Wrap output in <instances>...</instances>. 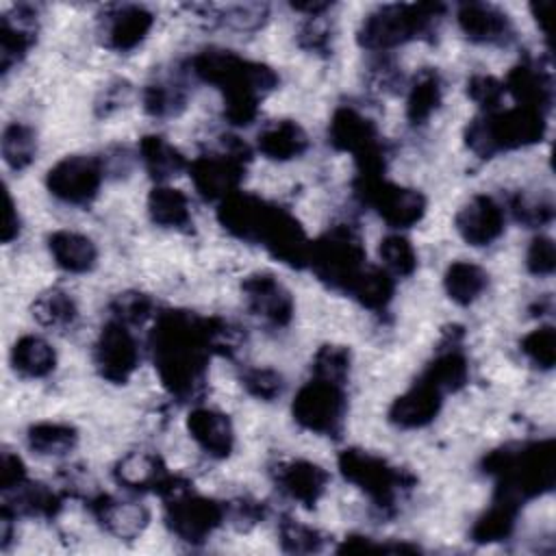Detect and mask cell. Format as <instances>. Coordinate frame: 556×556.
<instances>
[{"mask_svg": "<svg viewBox=\"0 0 556 556\" xmlns=\"http://www.w3.org/2000/svg\"><path fill=\"white\" fill-rule=\"evenodd\" d=\"M150 350L163 387L178 400H191L202 391L211 354H215L211 319L189 311L159 313Z\"/></svg>", "mask_w": 556, "mask_h": 556, "instance_id": "obj_1", "label": "cell"}, {"mask_svg": "<svg viewBox=\"0 0 556 556\" xmlns=\"http://www.w3.org/2000/svg\"><path fill=\"white\" fill-rule=\"evenodd\" d=\"M189 70L202 83L224 96V117L232 126H250L258 115L261 98L278 85V74L261 63L224 48H204L189 61Z\"/></svg>", "mask_w": 556, "mask_h": 556, "instance_id": "obj_2", "label": "cell"}, {"mask_svg": "<svg viewBox=\"0 0 556 556\" xmlns=\"http://www.w3.org/2000/svg\"><path fill=\"white\" fill-rule=\"evenodd\" d=\"M482 471L495 478V495L521 506V502L552 491L556 476L554 441L545 439L497 447L484 456Z\"/></svg>", "mask_w": 556, "mask_h": 556, "instance_id": "obj_3", "label": "cell"}, {"mask_svg": "<svg viewBox=\"0 0 556 556\" xmlns=\"http://www.w3.org/2000/svg\"><path fill=\"white\" fill-rule=\"evenodd\" d=\"M545 119L547 113L519 104L510 109L489 111L467 124L465 143L473 154L491 159L500 152L526 148L541 141L547 128Z\"/></svg>", "mask_w": 556, "mask_h": 556, "instance_id": "obj_4", "label": "cell"}, {"mask_svg": "<svg viewBox=\"0 0 556 556\" xmlns=\"http://www.w3.org/2000/svg\"><path fill=\"white\" fill-rule=\"evenodd\" d=\"M445 7L439 2H393L376 7L356 30V41L365 50L387 52L430 33Z\"/></svg>", "mask_w": 556, "mask_h": 556, "instance_id": "obj_5", "label": "cell"}, {"mask_svg": "<svg viewBox=\"0 0 556 556\" xmlns=\"http://www.w3.org/2000/svg\"><path fill=\"white\" fill-rule=\"evenodd\" d=\"M337 467L348 482L365 491L369 500L382 510H391L395 502L415 486L413 473L361 447L343 450L337 458Z\"/></svg>", "mask_w": 556, "mask_h": 556, "instance_id": "obj_6", "label": "cell"}, {"mask_svg": "<svg viewBox=\"0 0 556 556\" xmlns=\"http://www.w3.org/2000/svg\"><path fill=\"white\" fill-rule=\"evenodd\" d=\"M367 252L361 235L350 224H337L319 239L311 241L308 267L328 287L348 291L354 278L367 265Z\"/></svg>", "mask_w": 556, "mask_h": 556, "instance_id": "obj_7", "label": "cell"}, {"mask_svg": "<svg viewBox=\"0 0 556 556\" xmlns=\"http://www.w3.org/2000/svg\"><path fill=\"white\" fill-rule=\"evenodd\" d=\"M161 497L165 500L167 528L185 543H204L226 521L224 504L195 493L189 482L180 478H174Z\"/></svg>", "mask_w": 556, "mask_h": 556, "instance_id": "obj_8", "label": "cell"}, {"mask_svg": "<svg viewBox=\"0 0 556 556\" xmlns=\"http://www.w3.org/2000/svg\"><path fill=\"white\" fill-rule=\"evenodd\" d=\"M252 159L248 143L239 137H222L219 150H208L189 163V176L195 191L208 202H222L230 193L239 191L245 176V167Z\"/></svg>", "mask_w": 556, "mask_h": 556, "instance_id": "obj_9", "label": "cell"}, {"mask_svg": "<svg viewBox=\"0 0 556 556\" xmlns=\"http://www.w3.org/2000/svg\"><path fill=\"white\" fill-rule=\"evenodd\" d=\"M328 143L354 156L358 176L384 174V148L376 124L354 106H339L328 124Z\"/></svg>", "mask_w": 556, "mask_h": 556, "instance_id": "obj_10", "label": "cell"}, {"mask_svg": "<svg viewBox=\"0 0 556 556\" xmlns=\"http://www.w3.org/2000/svg\"><path fill=\"white\" fill-rule=\"evenodd\" d=\"M354 191L391 228H410L426 215V198L419 189L402 187L384 178V174L356 176Z\"/></svg>", "mask_w": 556, "mask_h": 556, "instance_id": "obj_11", "label": "cell"}, {"mask_svg": "<svg viewBox=\"0 0 556 556\" xmlns=\"http://www.w3.org/2000/svg\"><path fill=\"white\" fill-rule=\"evenodd\" d=\"M345 410L348 397L343 384L315 376L298 389L291 402V415L298 426L328 437L341 432Z\"/></svg>", "mask_w": 556, "mask_h": 556, "instance_id": "obj_12", "label": "cell"}, {"mask_svg": "<svg viewBox=\"0 0 556 556\" xmlns=\"http://www.w3.org/2000/svg\"><path fill=\"white\" fill-rule=\"evenodd\" d=\"M104 178L102 161L87 154H70L56 161L46 174L48 191L72 206H87L100 191Z\"/></svg>", "mask_w": 556, "mask_h": 556, "instance_id": "obj_13", "label": "cell"}, {"mask_svg": "<svg viewBox=\"0 0 556 556\" xmlns=\"http://www.w3.org/2000/svg\"><path fill=\"white\" fill-rule=\"evenodd\" d=\"M93 363L98 374L113 384H126L139 365V345L126 324L109 319L96 339Z\"/></svg>", "mask_w": 556, "mask_h": 556, "instance_id": "obj_14", "label": "cell"}, {"mask_svg": "<svg viewBox=\"0 0 556 556\" xmlns=\"http://www.w3.org/2000/svg\"><path fill=\"white\" fill-rule=\"evenodd\" d=\"M258 245H263L276 261L289 267H308L311 239L306 237L302 224L278 204H274L269 211V217L258 237Z\"/></svg>", "mask_w": 556, "mask_h": 556, "instance_id": "obj_15", "label": "cell"}, {"mask_svg": "<svg viewBox=\"0 0 556 556\" xmlns=\"http://www.w3.org/2000/svg\"><path fill=\"white\" fill-rule=\"evenodd\" d=\"M245 304L252 315L271 328H285L293 317V298L289 289L269 271L250 274L241 282Z\"/></svg>", "mask_w": 556, "mask_h": 556, "instance_id": "obj_16", "label": "cell"}, {"mask_svg": "<svg viewBox=\"0 0 556 556\" xmlns=\"http://www.w3.org/2000/svg\"><path fill=\"white\" fill-rule=\"evenodd\" d=\"M454 228L460 239L473 248L491 245L504 235L506 211L495 198L486 193H476L458 208L454 217Z\"/></svg>", "mask_w": 556, "mask_h": 556, "instance_id": "obj_17", "label": "cell"}, {"mask_svg": "<svg viewBox=\"0 0 556 556\" xmlns=\"http://www.w3.org/2000/svg\"><path fill=\"white\" fill-rule=\"evenodd\" d=\"M152 24V11L141 4H111L100 17V37L109 50L130 52L141 46Z\"/></svg>", "mask_w": 556, "mask_h": 556, "instance_id": "obj_18", "label": "cell"}, {"mask_svg": "<svg viewBox=\"0 0 556 556\" xmlns=\"http://www.w3.org/2000/svg\"><path fill=\"white\" fill-rule=\"evenodd\" d=\"M271 206H274L271 202L254 193L235 191L219 202L217 222L232 237L243 239L248 243H258V237L263 232V226L269 217Z\"/></svg>", "mask_w": 556, "mask_h": 556, "instance_id": "obj_19", "label": "cell"}, {"mask_svg": "<svg viewBox=\"0 0 556 556\" xmlns=\"http://www.w3.org/2000/svg\"><path fill=\"white\" fill-rule=\"evenodd\" d=\"M504 91L513 96V100L519 106H530L536 111L547 113L552 106L554 96V83L547 67L541 65V61L523 59L517 65L510 67L506 74Z\"/></svg>", "mask_w": 556, "mask_h": 556, "instance_id": "obj_20", "label": "cell"}, {"mask_svg": "<svg viewBox=\"0 0 556 556\" xmlns=\"http://www.w3.org/2000/svg\"><path fill=\"white\" fill-rule=\"evenodd\" d=\"M443 395L432 382L419 378L402 395H397L389 406V421L404 430L424 428L439 415L443 406Z\"/></svg>", "mask_w": 556, "mask_h": 556, "instance_id": "obj_21", "label": "cell"}, {"mask_svg": "<svg viewBox=\"0 0 556 556\" xmlns=\"http://www.w3.org/2000/svg\"><path fill=\"white\" fill-rule=\"evenodd\" d=\"M113 476H115L117 484H122L124 489H128L132 493L152 491L159 495H163L165 489L176 478L167 471L161 456L154 452H148V450H135V452L124 454L117 460Z\"/></svg>", "mask_w": 556, "mask_h": 556, "instance_id": "obj_22", "label": "cell"}, {"mask_svg": "<svg viewBox=\"0 0 556 556\" xmlns=\"http://www.w3.org/2000/svg\"><path fill=\"white\" fill-rule=\"evenodd\" d=\"M328 478L330 476L321 465L304 458L278 463L274 469V480L280 491L304 508H313L321 500L328 486Z\"/></svg>", "mask_w": 556, "mask_h": 556, "instance_id": "obj_23", "label": "cell"}, {"mask_svg": "<svg viewBox=\"0 0 556 556\" xmlns=\"http://www.w3.org/2000/svg\"><path fill=\"white\" fill-rule=\"evenodd\" d=\"M187 432L211 458H228L235 447V428L226 413L195 406L187 415Z\"/></svg>", "mask_w": 556, "mask_h": 556, "instance_id": "obj_24", "label": "cell"}, {"mask_svg": "<svg viewBox=\"0 0 556 556\" xmlns=\"http://www.w3.org/2000/svg\"><path fill=\"white\" fill-rule=\"evenodd\" d=\"M456 22L463 35L476 43H506L513 35L508 13L489 2H463Z\"/></svg>", "mask_w": 556, "mask_h": 556, "instance_id": "obj_25", "label": "cell"}, {"mask_svg": "<svg viewBox=\"0 0 556 556\" xmlns=\"http://www.w3.org/2000/svg\"><path fill=\"white\" fill-rule=\"evenodd\" d=\"M89 510L96 521L119 539H135L148 526V510L135 502H119L106 493H98L89 500Z\"/></svg>", "mask_w": 556, "mask_h": 556, "instance_id": "obj_26", "label": "cell"}, {"mask_svg": "<svg viewBox=\"0 0 556 556\" xmlns=\"http://www.w3.org/2000/svg\"><path fill=\"white\" fill-rule=\"evenodd\" d=\"M35 9L20 4L13 15H2L0 20V67L7 74L15 63H20L35 43Z\"/></svg>", "mask_w": 556, "mask_h": 556, "instance_id": "obj_27", "label": "cell"}, {"mask_svg": "<svg viewBox=\"0 0 556 556\" xmlns=\"http://www.w3.org/2000/svg\"><path fill=\"white\" fill-rule=\"evenodd\" d=\"M258 152L269 161H293L308 150L306 130L293 119H274L256 135Z\"/></svg>", "mask_w": 556, "mask_h": 556, "instance_id": "obj_28", "label": "cell"}, {"mask_svg": "<svg viewBox=\"0 0 556 556\" xmlns=\"http://www.w3.org/2000/svg\"><path fill=\"white\" fill-rule=\"evenodd\" d=\"M48 252L56 267L67 274H87L98 263L96 243L76 230H54L48 235Z\"/></svg>", "mask_w": 556, "mask_h": 556, "instance_id": "obj_29", "label": "cell"}, {"mask_svg": "<svg viewBox=\"0 0 556 556\" xmlns=\"http://www.w3.org/2000/svg\"><path fill=\"white\" fill-rule=\"evenodd\" d=\"M443 100V80L434 67H424L419 70L406 93V119L413 126L426 124L432 113L441 106Z\"/></svg>", "mask_w": 556, "mask_h": 556, "instance_id": "obj_30", "label": "cell"}, {"mask_svg": "<svg viewBox=\"0 0 556 556\" xmlns=\"http://www.w3.org/2000/svg\"><path fill=\"white\" fill-rule=\"evenodd\" d=\"M139 159L146 172L150 174V178H154L159 185H163L165 180L178 176L182 169L189 167L185 154L161 135L141 137Z\"/></svg>", "mask_w": 556, "mask_h": 556, "instance_id": "obj_31", "label": "cell"}, {"mask_svg": "<svg viewBox=\"0 0 556 556\" xmlns=\"http://www.w3.org/2000/svg\"><path fill=\"white\" fill-rule=\"evenodd\" d=\"M11 367L22 378H46L56 367V352L43 337L24 334L11 348Z\"/></svg>", "mask_w": 556, "mask_h": 556, "instance_id": "obj_32", "label": "cell"}, {"mask_svg": "<svg viewBox=\"0 0 556 556\" xmlns=\"http://www.w3.org/2000/svg\"><path fill=\"white\" fill-rule=\"evenodd\" d=\"M148 215L156 226L178 230L191 224V204L180 189L156 185L148 195Z\"/></svg>", "mask_w": 556, "mask_h": 556, "instance_id": "obj_33", "label": "cell"}, {"mask_svg": "<svg viewBox=\"0 0 556 556\" xmlns=\"http://www.w3.org/2000/svg\"><path fill=\"white\" fill-rule=\"evenodd\" d=\"M421 378L432 382L441 393H454L465 387L469 378V363L467 356L456 348L454 339L447 348L439 350V354L428 363Z\"/></svg>", "mask_w": 556, "mask_h": 556, "instance_id": "obj_34", "label": "cell"}, {"mask_svg": "<svg viewBox=\"0 0 556 556\" xmlns=\"http://www.w3.org/2000/svg\"><path fill=\"white\" fill-rule=\"evenodd\" d=\"M489 285V274L484 267L471 261H454L443 274V289L447 298L460 306L476 302Z\"/></svg>", "mask_w": 556, "mask_h": 556, "instance_id": "obj_35", "label": "cell"}, {"mask_svg": "<svg viewBox=\"0 0 556 556\" xmlns=\"http://www.w3.org/2000/svg\"><path fill=\"white\" fill-rule=\"evenodd\" d=\"M519 504L513 500H506L502 495H495L491 506L473 521L471 526V539L476 543H497L513 534L517 523Z\"/></svg>", "mask_w": 556, "mask_h": 556, "instance_id": "obj_36", "label": "cell"}, {"mask_svg": "<svg viewBox=\"0 0 556 556\" xmlns=\"http://www.w3.org/2000/svg\"><path fill=\"white\" fill-rule=\"evenodd\" d=\"M393 291H395L393 276L384 267L365 265L345 293L352 295L361 306L369 311H382L393 300Z\"/></svg>", "mask_w": 556, "mask_h": 556, "instance_id": "obj_37", "label": "cell"}, {"mask_svg": "<svg viewBox=\"0 0 556 556\" xmlns=\"http://www.w3.org/2000/svg\"><path fill=\"white\" fill-rule=\"evenodd\" d=\"M7 495H11V500L4 504V508H9L13 515L20 513L28 517H54L63 506V497L41 482L26 480Z\"/></svg>", "mask_w": 556, "mask_h": 556, "instance_id": "obj_38", "label": "cell"}, {"mask_svg": "<svg viewBox=\"0 0 556 556\" xmlns=\"http://www.w3.org/2000/svg\"><path fill=\"white\" fill-rule=\"evenodd\" d=\"M26 443L41 456H63L78 443V430L63 421H39L26 430Z\"/></svg>", "mask_w": 556, "mask_h": 556, "instance_id": "obj_39", "label": "cell"}, {"mask_svg": "<svg viewBox=\"0 0 556 556\" xmlns=\"http://www.w3.org/2000/svg\"><path fill=\"white\" fill-rule=\"evenodd\" d=\"M37 324L46 328H67L78 317V306L74 298L63 289L43 291L30 306Z\"/></svg>", "mask_w": 556, "mask_h": 556, "instance_id": "obj_40", "label": "cell"}, {"mask_svg": "<svg viewBox=\"0 0 556 556\" xmlns=\"http://www.w3.org/2000/svg\"><path fill=\"white\" fill-rule=\"evenodd\" d=\"M0 152L2 159L7 163V167L22 172L26 169L37 154V135L30 126L22 124V122H11L4 130H2V139H0Z\"/></svg>", "mask_w": 556, "mask_h": 556, "instance_id": "obj_41", "label": "cell"}, {"mask_svg": "<svg viewBox=\"0 0 556 556\" xmlns=\"http://www.w3.org/2000/svg\"><path fill=\"white\" fill-rule=\"evenodd\" d=\"M187 106V91L172 78H159L143 89V109L152 117H176Z\"/></svg>", "mask_w": 556, "mask_h": 556, "instance_id": "obj_42", "label": "cell"}, {"mask_svg": "<svg viewBox=\"0 0 556 556\" xmlns=\"http://www.w3.org/2000/svg\"><path fill=\"white\" fill-rule=\"evenodd\" d=\"M378 256L382 263L380 267H384L391 276L406 278L417 269V250L402 232H391L382 237L378 243Z\"/></svg>", "mask_w": 556, "mask_h": 556, "instance_id": "obj_43", "label": "cell"}, {"mask_svg": "<svg viewBox=\"0 0 556 556\" xmlns=\"http://www.w3.org/2000/svg\"><path fill=\"white\" fill-rule=\"evenodd\" d=\"M352 367V352L339 343H324L313 356V376L345 384Z\"/></svg>", "mask_w": 556, "mask_h": 556, "instance_id": "obj_44", "label": "cell"}, {"mask_svg": "<svg viewBox=\"0 0 556 556\" xmlns=\"http://www.w3.org/2000/svg\"><path fill=\"white\" fill-rule=\"evenodd\" d=\"M521 354L539 369L549 371L556 363V330L549 324H543L534 330H530L519 341Z\"/></svg>", "mask_w": 556, "mask_h": 556, "instance_id": "obj_45", "label": "cell"}, {"mask_svg": "<svg viewBox=\"0 0 556 556\" xmlns=\"http://www.w3.org/2000/svg\"><path fill=\"white\" fill-rule=\"evenodd\" d=\"M508 206L513 217L526 228H539L554 219V202L547 195H526L519 191L510 198Z\"/></svg>", "mask_w": 556, "mask_h": 556, "instance_id": "obj_46", "label": "cell"}, {"mask_svg": "<svg viewBox=\"0 0 556 556\" xmlns=\"http://www.w3.org/2000/svg\"><path fill=\"white\" fill-rule=\"evenodd\" d=\"M280 543H282V549L291 554H315L324 549L326 534L313 526L285 519L280 523Z\"/></svg>", "mask_w": 556, "mask_h": 556, "instance_id": "obj_47", "label": "cell"}, {"mask_svg": "<svg viewBox=\"0 0 556 556\" xmlns=\"http://www.w3.org/2000/svg\"><path fill=\"white\" fill-rule=\"evenodd\" d=\"M111 319H117L126 326L143 324L154 315V302L141 291H124L111 300Z\"/></svg>", "mask_w": 556, "mask_h": 556, "instance_id": "obj_48", "label": "cell"}, {"mask_svg": "<svg viewBox=\"0 0 556 556\" xmlns=\"http://www.w3.org/2000/svg\"><path fill=\"white\" fill-rule=\"evenodd\" d=\"M241 387L256 400L271 402L282 395L285 378L271 367H250L241 374Z\"/></svg>", "mask_w": 556, "mask_h": 556, "instance_id": "obj_49", "label": "cell"}, {"mask_svg": "<svg viewBox=\"0 0 556 556\" xmlns=\"http://www.w3.org/2000/svg\"><path fill=\"white\" fill-rule=\"evenodd\" d=\"M504 83L491 74H473L467 80V96L482 109V113L502 109Z\"/></svg>", "mask_w": 556, "mask_h": 556, "instance_id": "obj_50", "label": "cell"}, {"mask_svg": "<svg viewBox=\"0 0 556 556\" xmlns=\"http://www.w3.org/2000/svg\"><path fill=\"white\" fill-rule=\"evenodd\" d=\"M526 267L534 276H552L556 269V245L547 235H536L526 250Z\"/></svg>", "mask_w": 556, "mask_h": 556, "instance_id": "obj_51", "label": "cell"}, {"mask_svg": "<svg viewBox=\"0 0 556 556\" xmlns=\"http://www.w3.org/2000/svg\"><path fill=\"white\" fill-rule=\"evenodd\" d=\"M224 24L239 28V30H250L263 24L267 17V7L265 4H235L226 7V11L219 15Z\"/></svg>", "mask_w": 556, "mask_h": 556, "instance_id": "obj_52", "label": "cell"}, {"mask_svg": "<svg viewBox=\"0 0 556 556\" xmlns=\"http://www.w3.org/2000/svg\"><path fill=\"white\" fill-rule=\"evenodd\" d=\"M26 480H28L26 478V465L22 463V458L17 454L4 450L2 452V465H0V489L4 493H9Z\"/></svg>", "mask_w": 556, "mask_h": 556, "instance_id": "obj_53", "label": "cell"}, {"mask_svg": "<svg viewBox=\"0 0 556 556\" xmlns=\"http://www.w3.org/2000/svg\"><path fill=\"white\" fill-rule=\"evenodd\" d=\"M321 17H311L300 30V46L313 52H326L330 46V33Z\"/></svg>", "mask_w": 556, "mask_h": 556, "instance_id": "obj_54", "label": "cell"}, {"mask_svg": "<svg viewBox=\"0 0 556 556\" xmlns=\"http://www.w3.org/2000/svg\"><path fill=\"white\" fill-rule=\"evenodd\" d=\"M226 506V519L230 517V521H235L239 528L243 526H254L265 517V508L258 502H250V500H237Z\"/></svg>", "mask_w": 556, "mask_h": 556, "instance_id": "obj_55", "label": "cell"}, {"mask_svg": "<svg viewBox=\"0 0 556 556\" xmlns=\"http://www.w3.org/2000/svg\"><path fill=\"white\" fill-rule=\"evenodd\" d=\"M20 215H17V206L13 202L11 195H7V224L2 228V241L4 243H11L13 239H17L20 235Z\"/></svg>", "mask_w": 556, "mask_h": 556, "instance_id": "obj_56", "label": "cell"}]
</instances>
